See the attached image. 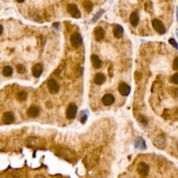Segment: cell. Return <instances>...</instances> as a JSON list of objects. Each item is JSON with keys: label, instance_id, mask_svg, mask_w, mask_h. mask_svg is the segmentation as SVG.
Here are the masks:
<instances>
[{"label": "cell", "instance_id": "cell-1", "mask_svg": "<svg viewBox=\"0 0 178 178\" xmlns=\"http://www.w3.org/2000/svg\"><path fill=\"white\" fill-rule=\"evenodd\" d=\"M67 10L68 13L74 18H80L81 17V12L79 10L78 7L75 3H70L67 6Z\"/></svg>", "mask_w": 178, "mask_h": 178}, {"label": "cell", "instance_id": "cell-2", "mask_svg": "<svg viewBox=\"0 0 178 178\" xmlns=\"http://www.w3.org/2000/svg\"><path fill=\"white\" fill-rule=\"evenodd\" d=\"M154 29L159 34H164L166 33V27L161 20L157 19L153 20L152 22Z\"/></svg>", "mask_w": 178, "mask_h": 178}, {"label": "cell", "instance_id": "cell-3", "mask_svg": "<svg viewBox=\"0 0 178 178\" xmlns=\"http://www.w3.org/2000/svg\"><path fill=\"white\" fill-rule=\"evenodd\" d=\"M137 171L143 177H146L150 172V167L146 163L140 162L137 166Z\"/></svg>", "mask_w": 178, "mask_h": 178}, {"label": "cell", "instance_id": "cell-4", "mask_svg": "<svg viewBox=\"0 0 178 178\" xmlns=\"http://www.w3.org/2000/svg\"><path fill=\"white\" fill-rule=\"evenodd\" d=\"M77 107L75 104H71L68 107L67 110H66V116L68 119L73 120L77 116Z\"/></svg>", "mask_w": 178, "mask_h": 178}, {"label": "cell", "instance_id": "cell-5", "mask_svg": "<svg viewBox=\"0 0 178 178\" xmlns=\"http://www.w3.org/2000/svg\"><path fill=\"white\" fill-rule=\"evenodd\" d=\"M47 88L49 91L51 93H53V94H55L57 92H59V85L58 84V82L57 81L53 80V79H50L47 81Z\"/></svg>", "mask_w": 178, "mask_h": 178}, {"label": "cell", "instance_id": "cell-6", "mask_svg": "<svg viewBox=\"0 0 178 178\" xmlns=\"http://www.w3.org/2000/svg\"><path fill=\"white\" fill-rule=\"evenodd\" d=\"M71 43L73 47H79L82 43V38L80 34H74L71 37Z\"/></svg>", "mask_w": 178, "mask_h": 178}, {"label": "cell", "instance_id": "cell-7", "mask_svg": "<svg viewBox=\"0 0 178 178\" xmlns=\"http://www.w3.org/2000/svg\"><path fill=\"white\" fill-rule=\"evenodd\" d=\"M118 91L123 96H128L131 92V88L126 83H121L118 86Z\"/></svg>", "mask_w": 178, "mask_h": 178}, {"label": "cell", "instance_id": "cell-8", "mask_svg": "<svg viewBox=\"0 0 178 178\" xmlns=\"http://www.w3.org/2000/svg\"><path fill=\"white\" fill-rule=\"evenodd\" d=\"M102 102L104 105L110 106L114 103L115 98L113 95L107 93V94H106L103 96V98L102 99Z\"/></svg>", "mask_w": 178, "mask_h": 178}, {"label": "cell", "instance_id": "cell-9", "mask_svg": "<svg viewBox=\"0 0 178 178\" xmlns=\"http://www.w3.org/2000/svg\"><path fill=\"white\" fill-rule=\"evenodd\" d=\"M165 143H166V138L163 134L157 136L154 141V145L158 148H163L165 146Z\"/></svg>", "mask_w": 178, "mask_h": 178}, {"label": "cell", "instance_id": "cell-10", "mask_svg": "<svg viewBox=\"0 0 178 178\" xmlns=\"http://www.w3.org/2000/svg\"><path fill=\"white\" fill-rule=\"evenodd\" d=\"M94 36L95 38L98 42L101 41L105 37V31L100 27H97L94 29Z\"/></svg>", "mask_w": 178, "mask_h": 178}, {"label": "cell", "instance_id": "cell-11", "mask_svg": "<svg viewBox=\"0 0 178 178\" xmlns=\"http://www.w3.org/2000/svg\"><path fill=\"white\" fill-rule=\"evenodd\" d=\"M134 146L136 149H138V150H143L145 149H146V145H145V140L143 139V138L141 137H137L134 141Z\"/></svg>", "mask_w": 178, "mask_h": 178}, {"label": "cell", "instance_id": "cell-12", "mask_svg": "<svg viewBox=\"0 0 178 178\" xmlns=\"http://www.w3.org/2000/svg\"><path fill=\"white\" fill-rule=\"evenodd\" d=\"M14 119V115L11 112H5L2 116V122L6 125L13 123Z\"/></svg>", "mask_w": 178, "mask_h": 178}, {"label": "cell", "instance_id": "cell-13", "mask_svg": "<svg viewBox=\"0 0 178 178\" xmlns=\"http://www.w3.org/2000/svg\"><path fill=\"white\" fill-rule=\"evenodd\" d=\"M43 68L42 65L40 64H36L35 66H33L32 68V74L34 77H39L41 75V74L43 73Z\"/></svg>", "mask_w": 178, "mask_h": 178}, {"label": "cell", "instance_id": "cell-14", "mask_svg": "<svg viewBox=\"0 0 178 178\" xmlns=\"http://www.w3.org/2000/svg\"><path fill=\"white\" fill-rule=\"evenodd\" d=\"M91 62H92L93 68H95V69H99L102 66V61L98 57V56L95 54L91 55Z\"/></svg>", "mask_w": 178, "mask_h": 178}, {"label": "cell", "instance_id": "cell-15", "mask_svg": "<svg viewBox=\"0 0 178 178\" xmlns=\"http://www.w3.org/2000/svg\"><path fill=\"white\" fill-rule=\"evenodd\" d=\"M106 81V77L104 74L102 73H97L95 75L94 77V82L98 85H101V84L105 83Z\"/></svg>", "mask_w": 178, "mask_h": 178}, {"label": "cell", "instance_id": "cell-16", "mask_svg": "<svg viewBox=\"0 0 178 178\" xmlns=\"http://www.w3.org/2000/svg\"><path fill=\"white\" fill-rule=\"evenodd\" d=\"M129 21H130L131 24L133 27H136L138 24V22H139V16L138 14L136 12H133L131 14L130 17H129Z\"/></svg>", "mask_w": 178, "mask_h": 178}, {"label": "cell", "instance_id": "cell-17", "mask_svg": "<svg viewBox=\"0 0 178 178\" xmlns=\"http://www.w3.org/2000/svg\"><path fill=\"white\" fill-rule=\"evenodd\" d=\"M39 112V109L37 107H35V106H33V107H31L29 109H28L27 111V115L31 118H36L38 116Z\"/></svg>", "mask_w": 178, "mask_h": 178}, {"label": "cell", "instance_id": "cell-18", "mask_svg": "<svg viewBox=\"0 0 178 178\" xmlns=\"http://www.w3.org/2000/svg\"><path fill=\"white\" fill-rule=\"evenodd\" d=\"M124 33V29L120 25H116L114 29V35L117 38H120L123 37Z\"/></svg>", "mask_w": 178, "mask_h": 178}, {"label": "cell", "instance_id": "cell-19", "mask_svg": "<svg viewBox=\"0 0 178 178\" xmlns=\"http://www.w3.org/2000/svg\"><path fill=\"white\" fill-rule=\"evenodd\" d=\"M27 96H28V93H27L26 91H22L19 92L17 95H16V98H17V100H18V101L23 102L27 98Z\"/></svg>", "mask_w": 178, "mask_h": 178}, {"label": "cell", "instance_id": "cell-20", "mask_svg": "<svg viewBox=\"0 0 178 178\" xmlns=\"http://www.w3.org/2000/svg\"><path fill=\"white\" fill-rule=\"evenodd\" d=\"M82 6L88 13H90L93 9V3L89 0H85L82 3Z\"/></svg>", "mask_w": 178, "mask_h": 178}, {"label": "cell", "instance_id": "cell-21", "mask_svg": "<svg viewBox=\"0 0 178 178\" xmlns=\"http://www.w3.org/2000/svg\"><path fill=\"white\" fill-rule=\"evenodd\" d=\"M13 68L10 67V66H4V67H3V71H2V73L5 77L10 76V75H11L13 74Z\"/></svg>", "mask_w": 178, "mask_h": 178}, {"label": "cell", "instance_id": "cell-22", "mask_svg": "<svg viewBox=\"0 0 178 178\" xmlns=\"http://www.w3.org/2000/svg\"><path fill=\"white\" fill-rule=\"evenodd\" d=\"M138 120L141 124H143V125H147L148 124V119L146 117L144 116H142V115H139L138 116Z\"/></svg>", "mask_w": 178, "mask_h": 178}, {"label": "cell", "instance_id": "cell-23", "mask_svg": "<svg viewBox=\"0 0 178 178\" xmlns=\"http://www.w3.org/2000/svg\"><path fill=\"white\" fill-rule=\"evenodd\" d=\"M16 68H17V71L20 74H23L25 72V71H26V68H25L24 66L22 64L17 65Z\"/></svg>", "mask_w": 178, "mask_h": 178}, {"label": "cell", "instance_id": "cell-24", "mask_svg": "<svg viewBox=\"0 0 178 178\" xmlns=\"http://www.w3.org/2000/svg\"><path fill=\"white\" fill-rule=\"evenodd\" d=\"M168 42H169V43H170V45H171L172 47H175V49L178 50V44H177V43L176 42V40H175V39H174V38L169 39Z\"/></svg>", "mask_w": 178, "mask_h": 178}, {"label": "cell", "instance_id": "cell-25", "mask_svg": "<svg viewBox=\"0 0 178 178\" xmlns=\"http://www.w3.org/2000/svg\"><path fill=\"white\" fill-rule=\"evenodd\" d=\"M171 82L175 84H178V73L172 75L171 77Z\"/></svg>", "mask_w": 178, "mask_h": 178}, {"label": "cell", "instance_id": "cell-26", "mask_svg": "<svg viewBox=\"0 0 178 178\" xmlns=\"http://www.w3.org/2000/svg\"><path fill=\"white\" fill-rule=\"evenodd\" d=\"M172 68L175 71H178V57L174 59L173 64H172Z\"/></svg>", "mask_w": 178, "mask_h": 178}, {"label": "cell", "instance_id": "cell-27", "mask_svg": "<svg viewBox=\"0 0 178 178\" xmlns=\"http://www.w3.org/2000/svg\"><path fill=\"white\" fill-rule=\"evenodd\" d=\"M80 120L82 123H85L86 120H87V116L86 115H83V116L81 117Z\"/></svg>", "mask_w": 178, "mask_h": 178}, {"label": "cell", "instance_id": "cell-28", "mask_svg": "<svg viewBox=\"0 0 178 178\" xmlns=\"http://www.w3.org/2000/svg\"><path fill=\"white\" fill-rule=\"evenodd\" d=\"M34 178H45V177H44V176L42 175H36Z\"/></svg>", "mask_w": 178, "mask_h": 178}, {"label": "cell", "instance_id": "cell-29", "mask_svg": "<svg viewBox=\"0 0 178 178\" xmlns=\"http://www.w3.org/2000/svg\"><path fill=\"white\" fill-rule=\"evenodd\" d=\"M2 33H3V27L0 24V36L2 34Z\"/></svg>", "mask_w": 178, "mask_h": 178}, {"label": "cell", "instance_id": "cell-30", "mask_svg": "<svg viewBox=\"0 0 178 178\" xmlns=\"http://www.w3.org/2000/svg\"><path fill=\"white\" fill-rule=\"evenodd\" d=\"M16 1L19 3H22L23 1H24V0H16Z\"/></svg>", "mask_w": 178, "mask_h": 178}, {"label": "cell", "instance_id": "cell-31", "mask_svg": "<svg viewBox=\"0 0 178 178\" xmlns=\"http://www.w3.org/2000/svg\"><path fill=\"white\" fill-rule=\"evenodd\" d=\"M177 21H178V9H177Z\"/></svg>", "mask_w": 178, "mask_h": 178}, {"label": "cell", "instance_id": "cell-32", "mask_svg": "<svg viewBox=\"0 0 178 178\" xmlns=\"http://www.w3.org/2000/svg\"><path fill=\"white\" fill-rule=\"evenodd\" d=\"M177 114H178V109H177Z\"/></svg>", "mask_w": 178, "mask_h": 178}]
</instances>
